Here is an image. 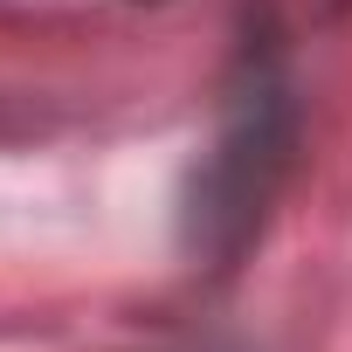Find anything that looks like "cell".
<instances>
[{
  "mask_svg": "<svg viewBox=\"0 0 352 352\" xmlns=\"http://www.w3.org/2000/svg\"><path fill=\"white\" fill-rule=\"evenodd\" d=\"M283 145H290V124H283L276 90L263 83V90H249L235 104V118L221 124L214 152L194 173V208H187L194 249H235L249 235V221L263 214L276 173H283Z\"/></svg>",
  "mask_w": 352,
  "mask_h": 352,
  "instance_id": "obj_1",
  "label": "cell"
}]
</instances>
